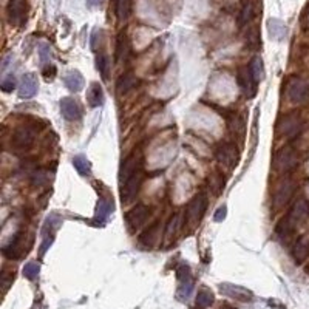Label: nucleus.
<instances>
[{
  "mask_svg": "<svg viewBox=\"0 0 309 309\" xmlns=\"http://www.w3.org/2000/svg\"><path fill=\"white\" fill-rule=\"evenodd\" d=\"M206 207H207V195L200 192L198 195H195L192 198V201L189 203L187 209H186V223L190 227L197 226L206 212Z\"/></svg>",
  "mask_w": 309,
  "mask_h": 309,
  "instance_id": "f257e3e1",
  "label": "nucleus"
},
{
  "mask_svg": "<svg viewBox=\"0 0 309 309\" xmlns=\"http://www.w3.org/2000/svg\"><path fill=\"white\" fill-rule=\"evenodd\" d=\"M34 139H36L34 128L29 127V125H20V127H17L14 130L11 144L17 152H26L32 147Z\"/></svg>",
  "mask_w": 309,
  "mask_h": 309,
  "instance_id": "f03ea898",
  "label": "nucleus"
},
{
  "mask_svg": "<svg viewBox=\"0 0 309 309\" xmlns=\"http://www.w3.org/2000/svg\"><path fill=\"white\" fill-rule=\"evenodd\" d=\"M286 94L292 104H302L309 94V82L300 77H291L286 85Z\"/></svg>",
  "mask_w": 309,
  "mask_h": 309,
  "instance_id": "7ed1b4c3",
  "label": "nucleus"
},
{
  "mask_svg": "<svg viewBox=\"0 0 309 309\" xmlns=\"http://www.w3.org/2000/svg\"><path fill=\"white\" fill-rule=\"evenodd\" d=\"M238 147L232 142H223L220 147L217 149V159L221 166L227 167V169H234L238 162Z\"/></svg>",
  "mask_w": 309,
  "mask_h": 309,
  "instance_id": "20e7f679",
  "label": "nucleus"
},
{
  "mask_svg": "<svg viewBox=\"0 0 309 309\" xmlns=\"http://www.w3.org/2000/svg\"><path fill=\"white\" fill-rule=\"evenodd\" d=\"M297 153L294 149L291 147H285L283 150H280L277 153V156H275V169H277L279 172L282 173H286V172H291L292 169L297 167Z\"/></svg>",
  "mask_w": 309,
  "mask_h": 309,
  "instance_id": "39448f33",
  "label": "nucleus"
},
{
  "mask_svg": "<svg viewBox=\"0 0 309 309\" xmlns=\"http://www.w3.org/2000/svg\"><path fill=\"white\" fill-rule=\"evenodd\" d=\"M142 172L139 170L138 173H135L128 181H125L124 184H121V200L122 203H132L139 193L141 184H142Z\"/></svg>",
  "mask_w": 309,
  "mask_h": 309,
  "instance_id": "423d86ee",
  "label": "nucleus"
},
{
  "mask_svg": "<svg viewBox=\"0 0 309 309\" xmlns=\"http://www.w3.org/2000/svg\"><path fill=\"white\" fill-rule=\"evenodd\" d=\"M308 217H309V203L306 200H299L292 206V209L289 210V214L286 215L285 220L296 229V227L302 224Z\"/></svg>",
  "mask_w": 309,
  "mask_h": 309,
  "instance_id": "0eeeda50",
  "label": "nucleus"
},
{
  "mask_svg": "<svg viewBox=\"0 0 309 309\" xmlns=\"http://www.w3.org/2000/svg\"><path fill=\"white\" fill-rule=\"evenodd\" d=\"M26 19V0H9L8 20L11 25L20 26Z\"/></svg>",
  "mask_w": 309,
  "mask_h": 309,
  "instance_id": "6e6552de",
  "label": "nucleus"
},
{
  "mask_svg": "<svg viewBox=\"0 0 309 309\" xmlns=\"http://www.w3.org/2000/svg\"><path fill=\"white\" fill-rule=\"evenodd\" d=\"M178 280H180V289H178V294L181 299H189L192 291H193V279H192V272L187 265H181L176 271Z\"/></svg>",
  "mask_w": 309,
  "mask_h": 309,
  "instance_id": "1a4fd4ad",
  "label": "nucleus"
},
{
  "mask_svg": "<svg viewBox=\"0 0 309 309\" xmlns=\"http://www.w3.org/2000/svg\"><path fill=\"white\" fill-rule=\"evenodd\" d=\"M150 210L147 206L144 204H136L132 210H128L125 215V221L127 224L132 227V229H139L141 226H144V223L147 221Z\"/></svg>",
  "mask_w": 309,
  "mask_h": 309,
  "instance_id": "9d476101",
  "label": "nucleus"
},
{
  "mask_svg": "<svg viewBox=\"0 0 309 309\" xmlns=\"http://www.w3.org/2000/svg\"><path fill=\"white\" fill-rule=\"evenodd\" d=\"M141 170V158L138 155H130L122 161V166L119 170V180L121 184H124L125 181H128L135 173H138Z\"/></svg>",
  "mask_w": 309,
  "mask_h": 309,
  "instance_id": "9b49d317",
  "label": "nucleus"
},
{
  "mask_svg": "<svg viewBox=\"0 0 309 309\" xmlns=\"http://www.w3.org/2000/svg\"><path fill=\"white\" fill-rule=\"evenodd\" d=\"M294 189H296L294 183H292L291 180H285L274 193V207L275 209L283 207L292 198V195H294Z\"/></svg>",
  "mask_w": 309,
  "mask_h": 309,
  "instance_id": "f8f14e48",
  "label": "nucleus"
},
{
  "mask_svg": "<svg viewBox=\"0 0 309 309\" xmlns=\"http://www.w3.org/2000/svg\"><path fill=\"white\" fill-rule=\"evenodd\" d=\"M39 90V82L34 73H26L23 74L20 85H19V96L22 99H31Z\"/></svg>",
  "mask_w": 309,
  "mask_h": 309,
  "instance_id": "ddd939ff",
  "label": "nucleus"
},
{
  "mask_svg": "<svg viewBox=\"0 0 309 309\" xmlns=\"http://www.w3.org/2000/svg\"><path fill=\"white\" fill-rule=\"evenodd\" d=\"M60 113L67 121H79L82 116L80 105L73 97H63L60 101Z\"/></svg>",
  "mask_w": 309,
  "mask_h": 309,
  "instance_id": "4468645a",
  "label": "nucleus"
},
{
  "mask_svg": "<svg viewBox=\"0 0 309 309\" xmlns=\"http://www.w3.org/2000/svg\"><path fill=\"white\" fill-rule=\"evenodd\" d=\"M302 128V119L297 115H289L286 118H283V121L279 125V132L283 136L292 138L296 136Z\"/></svg>",
  "mask_w": 309,
  "mask_h": 309,
  "instance_id": "2eb2a0df",
  "label": "nucleus"
},
{
  "mask_svg": "<svg viewBox=\"0 0 309 309\" xmlns=\"http://www.w3.org/2000/svg\"><path fill=\"white\" fill-rule=\"evenodd\" d=\"M23 254V234L17 232L8 245L3 248V255L9 260H17Z\"/></svg>",
  "mask_w": 309,
  "mask_h": 309,
  "instance_id": "dca6fc26",
  "label": "nucleus"
},
{
  "mask_svg": "<svg viewBox=\"0 0 309 309\" xmlns=\"http://www.w3.org/2000/svg\"><path fill=\"white\" fill-rule=\"evenodd\" d=\"M238 84H240L243 93H245L249 97V99L255 96V93H257V82H255V79L252 77L249 68H243V70L238 71Z\"/></svg>",
  "mask_w": 309,
  "mask_h": 309,
  "instance_id": "f3484780",
  "label": "nucleus"
},
{
  "mask_svg": "<svg viewBox=\"0 0 309 309\" xmlns=\"http://www.w3.org/2000/svg\"><path fill=\"white\" fill-rule=\"evenodd\" d=\"M113 209H115V206H113V200L111 198H99V201H97V206H96V214H94V221L97 224H104L108 217L111 215Z\"/></svg>",
  "mask_w": 309,
  "mask_h": 309,
  "instance_id": "a211bd4d",
  "label": "nucleus"
},
{
  "mask_svg": "<svg viewBox=\"0 0 309 309\" xmlns=\"http://www.w3.org/2000/svg\"><path fill=\"white\" fill-rule=\"evenodd\" d=\"M309 257V237H302L292 248V258L297 265H302Z\"/></svg>",
  "mask_w": 309,
  "mask_h": 309,
  "instance_id": "6ab92c4d",
  "label": "nucleus"
},
{
  "mask_svg": "<svg viewBox=\"0 0 309 309\" xmlns=\"http://www.w3.org/2000/svg\"><path fill=\"white\" fill-rule=\"evenodd\" d=\"M63 82H65V87H67L70 91L76 93V91H80L84 87V76L77 70H70V71L65 73Z\"/></svg>",
  "mask_w": 309,
  "mask_h": 309,
  "instance_id": "aec40b11",
  "label": "nucleus"
},
{
  "mask_svg": "<svg viewBox=\"0 0 309 309\" xmlns=\"http://www.w3.org/2000/svg\"><path fill=\"white\" fill-rule=\"evenodd\" d=\"M138 85V79L133 73H124L116 82L118 94H127L130 90H133Z\"/></svg>",
  "mask_w": 309,
  "mask_h": 309,
  "instance_id": "412c9836",
  "label": "nucleus"
},
{
  "mask_svg": "<svg viewBox=\"0 0 309 309\" xmlns=\"http://www.w3.org/2000/svg\"><path fill=\"white\" fill-rule=\"evenodd\" d=\"M87 101L90 104V107H101L104 104V90L102 87L97 84V82H93L88 90H87Z\"/></svg>",
  "mask_w": 309,
  "mask_h": 309,
  "instance_id": "4be33fe9",
  "label": "nucleus"
},
{
  "mask_svg": "<svg viewBox=\"0 0 309 309\" xmlns=\"http://www.w3.org/2000/svg\"><path fill=\"white\" fill-rule=\"evenodd\" d=\"M221 292H224V294L229 296V297L241 300V302H246L252 297L251 291L241 288V286H234V285H221Z\"/></svg>",
  "mask_w": 309,
  "mask_h": 309,
  "instance_id": "5701e85b",
  "label": "nucleus"
},
{
  "mask_svg": "<svg viewBox=\"0 0 309 309\" xmlns=\"http://www.w3.org/2000/svg\"><path fill=\"white\" fill-rule=\"evenodd\" d=\"M254 3L251 2V0H246L245 3H243L241 6V11L238 14V26L243 28V26H246L252 19H254Z\"/></svg>",
  "mask_w": 309,
  "mask_h": 309,
  "instance_id": "b1692460",
  "label": "nucleus"
},
{
  "mask_svg": "<svg viewBox=\"0 0 309 309\" xmlns=\"http://www.w3.org/2000/svg\"><path fill=\"white\" fill-rule=\"evenodd\" d=\"M115 12L118 20H127L132 14V0H115Z\"/></svg>",
  "mask_w": 309,
  "mask_h": 309,
  "instance_id": "393cba45",
  "label": "nucleus"
},
{
  "mask_svg": "<svg viewBox=\"0 0 309 309\" xmlns=\"http://www.w3.org/2000/svg\"><path fill=\"white\" fill-rule=\"evenodd\" d=\"M128 54H130V42L124 32H121L116 42V60H127Z\"/></svg>",
  "mask_w": 309,
  "mask_h": 309,
  "instance_id": "a878e982",
  "label": "nucleus"
},
{
  "mask_svg": "<svg viewBox=\"0 0 309 309\" xmlns=\"http://www.w3.org/2000/svg\"><path fill=\"white\" fill-rule=\"evenodd\" d=\"M73 166H74V169H76L80 175H82V176L91 175V164H90V161H88L85 156H82V155H77V156L73 158Z\"/></svg>",
  "mask_w": 309,
  "mask_h": 309,
  "instance_id": "bb28decb",
  "label": "nucleus"
},
{
  "mask_svg": "<svg viewBox=\"0 0 309 309\" xmlns=\"http://www.w3.org/2000/svg\"><path fill=\"white\" fill-rule=\"evenodd\" d=\"M96 68H97V71L101 73V76H102L104 79H108L111 65H110V59H108L107 54L101 53V54L96 56Z\"/></svg>",
  "mask_w": 309,
  "mask_h": 309,
  "instance_id": "cd10ccee",
  "label": "nucleus"
},
{
  "mask_svg": "<svg viewBox=\"0 0 309 309\" xmlns=\"http://www.w3.org/2000/svg\"><path fill=\"white\" fill-rule=\"evenodd\" d=\"M249 71H251L252 77L255 79V82L262 80V77H263V60H262V57L260 56L252 57V60L249 62Z\"/></svg>",
  "mask_w": 309,
  "mask_h": 309,
  "instance_id": "c85d7f7f",
  "label": "nucleus"
},
{
  "mask_svg": "<svg viewBox=\"0 0 309 309\" xmlns=\"http://www.w3.org/2000/svg\"><path fill=\"white\" fill-rule=\"evenodd\" d=\"M156 238H158V224L150 226L149 229L145 231V232L139 237L141 243H142L144 246H147V248L153 246V243L156 241Z\"/></svg>",
  "mask_w": 309,
  "mask_h": 309,
  "instance_id": "c756f323",
  "label": "nucleus"
},
{
  "mask_svg": "<svg viewBox=\"0 0 309 309\" xmlns=\"http://www.w3.org/2000/svg\"><path fill=\"white\" fill-rule=\"evenodd\" d=\"M214 303V294L210 292L209 289L203 288L200 292H198V296H197V305L201 306V308H207Z\"/></svg>",
  "mask_w": 309,
  "mask_h": 309,
  "instance_id": "7c9ffc66",
  "label": "nucleus"
},
{
  "mask_svg": "<svg viewBox=\"0 0 309 309\" xmlns=\"http://www.w3.org/2000/svg\"><path fill=\"white\" fill-rule=\"evenodd\" d=\"M178 226H180V214H175L169 223H167V227H166V240H173L176 231H178Z\"/></svg>",
  "mask_w": 309,
  "mask_h": 309,
  "instance_id": "2f4dec72",
  "label": "nucleus"
},
{
  "mask_svg": "<svg viewBox=\"0 0 309 309\" xmlns=\"http://www.w3.org/2000/svg\"><path fill=\"white\" fill-rule=\"evenodd\" d=\"M39 272H40V266H39V263H36V262H29V263H26L25 268H23V275H25L28 280H36Z\"/></svg>",
  "mask_w": 309,
  "mask_h": 309,
  "instance_id": "473e14b6",
  "label": "nucleus"
},
{
  "mask_svg": "<svg viewBox=\"0 0 309 309\" xmlns=\"http://www.w3.org/2000/svg\"><path fill=\"white\" fill-rule=\"evenodd\" d=\"M229 127H231V130H232L235 135H240V136L245 135V121H243L238 115H235V116L231 118Z\"/></svg>",
  "mask_w": 309,
  "mask_h": 309,
  "instance_id": "72a5a7b5",
  "label": "nucleus"
},
{
  "mask_svg": "<svg viewBox=\"0 0 309 309\" xmlns=\"http://www.w3.org/2000/svg\"><path fill=\"white\" fill-rule=\"evenodd\" d=\"M0 87H2V90L5 93H11L14 88H15V76L14 74H8L2 79V84H0Z\"/></svg>",
  "mask_w": 309,
  "mask_h": 309,
  "instance_id": "f704fd0d",
  "label": "nucleus"
},
{
  "mask_svg": "<svg viewBox=\"0 0 309 309\" xmlns=\"http://www.w3.org/2000/svg\"><path fill=\"white\" fill-rule=\"evenodd\" d=\"M39 57L43 63H46L48 60H50L51 57V48L50 45H46V43H40L39 45Z\"/></svg>",
  "mask_w": 309,
  "mask_h": 309,
  "instance_id": "c9c22d12",
  "label": "nucleus"
},
{
  "mask_svg": "<svg viewBox=\"0 0 309 309\" xmlns=\"http://www.w3.org/2000/svg\"><path fill=\"white\" fill-rule=\"evenodd\" d=\"M46 173L45 172H36V173H32V184L34 186H42L46 183Z\"/></svg>",
  "mask_w": 309,
  "mask_h": 309,
  "instance_id": "e433bc0d",
  "label": "nucleus"
},
{
  "mask_svg": "<svg viewBox=\"0 0 309 309\" xmlns=\"http://www.w3.org/2000/svg\"><path fill=\"white\" fill-rule=\"evenodd\" d=\"M42 73H43V76L46 79H53L56 76V67H54V65H51V63H46L45 67H43Z\"/></svg>",
  "mask_w": 309,
  "mask_h": 309,
  "instance_id": "4c0bfd02",
  "label": "nucleus"
},
{
  "mask_svg": "<svg viewBox=\"0 0 309 309\" xmlns=\"http://www.w3.org/2000/svg\"><path fill=\"white\" fill-rule=\"evenodd\" d=\"M226 214H227V209L223 206V207H220V209L217 210V214H215L214 220H215V221H218V223H221V221L226 218Z\"/></svg>",
  "mask_w": 309,
  "mask_h": 309,
  "instance_id": "58836bf2",
  "label": "nucleus"
},
{
  "mask_svg": "<svg viewBox=\"0 0 309 309\" xmlns=\"http://www.w3.org/2000/svg\"><path fill=\"white\" fill-rule=\"evenodd\" d=\"M101 2H102V0H87V3H88V6H90V8L99 6V5H101Z\"/></svg>",
  "mask_w": 309,
  "mask_h": 309,
  "instance_id": "ea45409f",
  "label": "nucleus"
},
{
  "mask_svg": "<svg viewBox=\"0 0 309 309\" xmlns=\"http://www.w3.org/2000/svg\"><path fill=\"white\" fill-rule=\"evenodd\" d=\"M224 309H237V308H224Z\"/></svg>",
  "mask_w": 309,
  "mask_h": 309,
  "instance_id": "a19ab883",
  "label": "nucleus"
}]
</instances>
